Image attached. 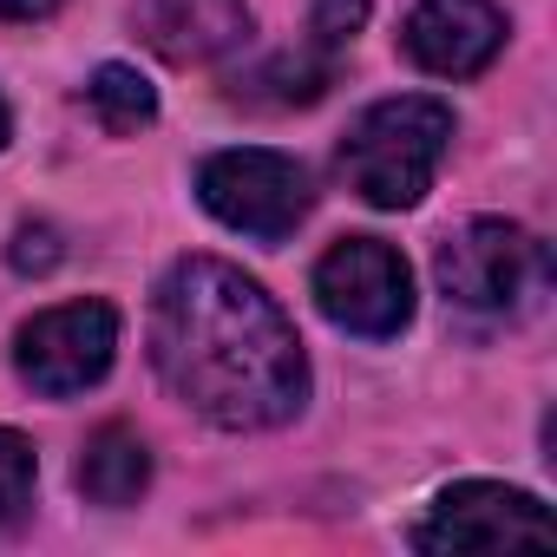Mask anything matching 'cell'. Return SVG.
Here are the masks:
<instances>
[{"label":"cell","mask_w":557,"mask_h":557,"mask_svg":"<svg viewBox=\"0 0 557 557\" xmlns=\"http://www.w3.org/2000/svg\"><path fill=\"white\" fill-rule=\"evenodd\" d=\"M446 145H453V106L446 99H426V92H400V99H381L368 106L348 138H342V177L361 203L374 210H413L440 164H446Z\"/></svg>","instance_id":"obj_2"},{"label":"cell","mask_w":557,"mask_h":557,"mask_svg":"<svg viewBox=\"0 0 557 557\" xmlns=\"http://www.w3.org/2000/svg\"><path fill=\"white\" fill-rule=\"evenodd\" d=\"M86 106H92V119H99L112 138H132V132H145V125L158 119V86H151L138 66L106 60V66L86 79Z\"/></svg>","instance_id":"obj_12"},{"label":"cell","mask_w":557,"mask_h":557,"mask_svg":"<svg viewBox=\"0 0 557 557\" xmlns=\"http://www.w3.org/2000/svg\"><path fill=\"white\" fill-rule=\"evenodd\" d=\"M60 256H66V249H60V230H53V223H21V230H14L8 262H14L21 275H47Z\"/></svg>","instance_id":"obj_15"},{"label":"cell","mask_w":557,"mask_h":557,"mask_svg":"<svg viewBox=\"0 0 557 557\" xmlns=\"http://www.w3.org/2000/svg\"><path fill=\"white\" fill-rule=\"evenodd\" d=\"M413 544H420L426 557L511 550V544L550 550V544H557V518H550V505H544L537 492H518V485H498V479H459V485H446V492L426 505Z\"/></svg>","instance_id":"obj_7"},{"label":"cell","mask_w":557,"mask_h":557,"mask_svg":"<svg viewBox=\"0 0 557 557\" xmlns=\"http://www.w3.org/2000/svg\"><path fill=\"white\" fill-rule=\"evenodd\" d=\"M34 479H40L34 440L14 433V426H0V524H14L34 505Z\"/></svg>","instance_id":"obj_13"},{"label":"cell","mask_w":557,"mask_h":557,"mask_svg":"<svg viewBox=\"0 0 557 557\" xmlns=\"http://www.w3.org/2000/svg\"><path fill=\"white\" fill-rule=\"evenodd\" d=\"M361 27H368V0H315L309 8V47H322L335 60L355 47Z\"/></svg>","instance_id":"obj_14"},{"label":"cell","mask_w":557,"mask_h":557,"mask_svg":"<svg viewBox=\"0 0 557 557\" xmlns=\"http://www.w3.org/2000/svg\"><path fill=\"white\" fill-rule=\"evenodd\" d=\"M505 14L492 0H420L400 27V53L433 79H472L505 47Z\"/></svg>","instance_id":"obj_8"},{"label":"cell","mask_w":557,"mask_h":557,"mask_svg":"<svg viewBox=\"0 0 557 557\" xmlns=\"http://www.w3.org/2000/svg\"><path fill=\"white\" fill-rule=\"evenodd\" d=\"M132 27L171 66H210L249 40V0H132Z\"/></svg>","instance_id":"obj_9"},{"label":"cell","mask_w":557,"mask_h":557,"mask_svg":"<svg viewBox=\"0 0 557 557\" xmlns=\"http://www.w3.org/2000/svg\"><path fill=\"white\" fill-rule=\"evenodd\" d=\"M73 485L92 498V505H106V511H125V505H138L145 492H151V446L132 433V426H99L92 440H86V453H79V466H73Z\"/></svg>","instance_id":"obj_10"},{"label":"cell","mask_w":557,"mask_h":557,"mask_svg":"<svg viewBox=\"0 0 557 557\" xmlns=\"http://www.w3.org/2000/svg\"><path fill=\"white\" fill-rule=\"evenodd\" d=\"M197 203L249 243H283L315 210V184H309L302 158H289V151L236 145V151H210L197 164Z\"/></svg>","instance_id":"obj_4"},{"label":"cell","mask_w":557,"mask_h":557,"mask_svg":"<svg viewBox=\"0 0 557 557\" xmlns=\"http://www.w3.org/2000/svg\"><path fill=\"white\" fill-rule=\"evenodd\" d=\"M309 289H315V309L361 342H394L413 322V269L381 236H342L335 249H322Z\"/></svg>","instance_id":"obj_5"},{"label":"cell","mask_w":557,"mask_h":557,"mask_svg":"<svg viewBox=\"0 0 557 557\" xmlns=\"http://www.w3.org/2000/svg\"><path fill=\"white\" fill-rule=\"evenodd\" d=\"M335 73H342L335 53L302 47V53H283V60H269L262 73L236 79L230 92H236V99H256V106H309V99H322V92L335 86Z\"/></svg>","instance_id":"obj_11"},{"label":"cell","mask_w":557,"mask_h":557,"mask_svg":"<svg viewBox=\"0 0 557 557\" xmlns=\"http://www.w3.org/2000/svg\"><path fill=\"white\" fill-rule=\"evenodd\" d=\"M158 381L223 433H269L309 407V355L256 275L223 256H177L151 296Z\"/></svg>","instance_id":"obj_1"},{"label":"cell","mask_w":557,"mask_h":557,"mask_svg":"<svg viewBox=\"0 0 557 557\" xmlns=\"http://www.w3.org/2000/svg\"><path fill=\"white\" fill-rule=\"evenodd\" d=\"M66 0H0V21H53Z\"/></svg>","instance_id":"obj_16"},{"label":"cell","mask_w":557,"mask_h":557,"mask_svg":"<svg viewBox=\"0 0 557 557\" xmlns=\"http://www.w3.org/2000/svg\"><path fill=\"white\" fill-rule=\"evenodd\" d=\"M112 361H119V309L99 296L40 309L14 335V374L47 400H73V394L99 387L112 374Z\"/></svg>","instance_id":"obj_6"},{"label":"cell","mask_w":557,"mask_h":557,"mask_svg":"<svg viewBox=\"0 0 557 557\" xmlns=\"http://www.w3.org/2000/svg\"><path fill=\"white\" fill-rule=\"evenodd\" d=\"M8 138H14V112H8V99H0V151H8Z\"/></svg>","instance_id":"obj_17"},{"label":"cell","mask_w":557,"mask_h":557,"mask_svg":"<svg viewBox=\"0 0 557 557\" xmlns=\"http://www.w3.org/2000/svg\"><path fill=\"white\" fill-rule=\"evenodd\" d=\"M433 275L453 309H472V315H524L544 283H550V256L544 243L524 230V223H505V216H472L459 223L440 256H433Z\"/></svg>","instance_id":"obj_3"}]
</instances>
